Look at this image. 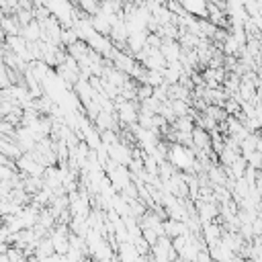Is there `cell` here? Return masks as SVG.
<instances>
[]
</instances>
